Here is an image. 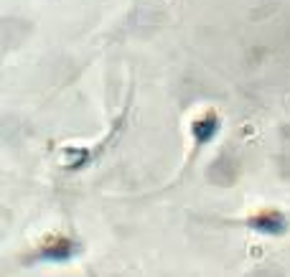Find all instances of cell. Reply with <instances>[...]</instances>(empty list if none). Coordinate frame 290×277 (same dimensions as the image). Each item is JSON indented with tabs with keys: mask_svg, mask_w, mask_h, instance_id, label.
<instances>
[{
	"mask_svg": "<svg viewBox=\"0 0 290 277\" xmlns=\"http://www.w3.org/2000/svg\"><path fill=\"white\" fill-rule=\"evenodd\" d=\"M219 127H222V122H219V117H217L214 112H206V114L196 117L194 125H191V132H194L196 145L201 148V145H206V143H212V140L219 135Z\"/></svg>",
	"mask_w": 290,
	"mask_h": 277,
	"instance_id": "3957f363",
	"label": "cell"
},
{
	"mask_svg": "<svg viewBox=\"0 0 290 277\" xmlns=\"http://www.w3.org/2000/svg\"><path fill=\"white\" fill-rule=\"evenodd\" d=\"M79 249H81L79 242L71 239V236H66V234H51V236H46V239L38 244L33 259L36 262H54V264H59V262H69L71 257H76Z\"/></svg>",
	"mask_w": 290,
	"mask_h": 277,
	"instance_id": "6da1fadb",
	"label": "cell"
},
{
	"mask_svg": "<svg viewBox=\"0 0 290 277\" xmlns=\"http://www.w3.org/2000/svg\"><path fill=\"white\" fill-rule=\"evenodd\" d=\"M247 226L255 229L257 234H267V236H282L290 229V219L280 211V209H260L247 219Z\"/></svg>",
	"mask_w": 290,
	"mask_h": 277,
	"instance_id": "7a4b0ae2",
	"label": "cell"
}]
</instances>
